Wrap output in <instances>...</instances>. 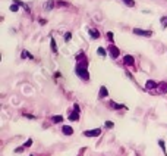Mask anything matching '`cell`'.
<instances>
[{"label": "cell", "instance_id": "5bb4252c", "mask_svg": "<svg viewBox=\"0 0 167 156\" xmlns=\"http://www.w3.org/2000/svg\"><path fill=\"white\" fill-rule=\"evenodd\" d=\"M109 105L111 106V109H127L125 105H119V103H114V102H110Z\"/></svg>", "mask_w": 167, "mask_h": 156}, {"label": "cell", "instance_id": "8fae6325", "mask_svg": "<svg viewBox=\"0 0 167 156\" xmlns=\"http://www.w3.org/2000/svg\"><path fill=\"white\" fill-rule=\"evenodd\" d=\"M97 55L101 56V58H106V56L109 55V52H107V49H104V47H98V49H97Z\"/></svg>", "mask_w": 167, "mask_h": 156}, {"label": "cell", "instance_id": "277c9868", "mask_svg": "<svg viewBox=\"0 0 167 156\" xmlns=\"http://www.w3.org/2000/svg\"><path fill=\"white\" fill-rule=\"evenodd\" d=\"M133 34L135 35H141V37H151L152 31H150V30H141V28H133Z\"/></svg>", "mask_w": 167, "mask_h": 156}, {"label": "cell", "instance_id": "4316f807", "mask_svg": "<svg viewBox=\"0 0 167 156\" xmlns=\"http://www.w3.org/2000/svg\"><path fill=\"white\" fill-rule=\"evenodd\" d=\"M23 146H25V147H31V146H32V138H28L27 143H25Z\"/></svg>", "mask_w": 167, "mask_h": 156}, {"label": "cell", "instance_id": "6da1fadb", "mask_svg": "<svg viewBox=\"0 0 167 156\" xmlns=\"http://www.w3.org/2000/svg\"><path fill=\"white\" fill-rule=\"evenodd\" d=\"M76 75H78L81 80L84 81H88L89 80V74H88V62H87V58L84 53H81L78 56V63H76Z\"/></svg>", "mask_w": 167, "mask_h": 156}, {"label": "cell", "instance_id": "8992f818", "mask_svg": "<svg viewBox=\"0 0 167 156\" xmlns=\"http://www.w3.org/2000/svg\"><path fill=\"white\" fill-rule=\"evenodd\" d=\"M123 63L126 65V66H131V68H133V66H135V59H133V56H131V55H126V56L123 58Z\"/></svg>", "mask_w": 167, "mask_h": 156}, {"label": "cell", "instance_id": "30bf717a", "mask_svg": "<svg viewBox=\"0 0 167 156\" xmlns=\"http://www.w3.org/2000/svg\"><path fill=\"white\" fill-rule=\"evenodd\" d=\"M88 33H89V35H91V38H94V40H98L100 38V31L95 30V28H89Z\"/></svg>", "mask_w": 167, "mask_h": 156}, {"label": "cell", "instance_id": "cb8c5ba5", "mask_svg": "<svg viewBox=\"0 0 167 156\" xmlns=\"http://www.w3.org/2000/svg\"><path fill=\"white\" fill-rule=\"evenodd\" d=\"M70 38H72V33H66L65 34V43H69Z\"/></svg>", "mask_w": 167, "mask_h": 156}, {"label": "cell", "instance_id": "7a4b0ae2", "mask_svg": "<svg viewBox=\"0 0 167 156\" xmlns=\"http://www.w3.org/2000/svg\"><path fill=\"white\" fill-rule=\"evenodd\" d=\"M106 49H107V52H109V55H110V58H111V59H117V58H119L120 50H119V47H117V46L110 44V46H109V47H106Z\"/></svg>", "mask_w": 167, "mask_h": 156}, {"label": "cell", "instance_id": "7402d4cb", "mask_svg": "<svg viewBox=\"0 0 167 156\" xmlns=\"http://www.w3.org/2000/svg\"><path fill=\"white\" fill-rule=\"evenodd\" d=\"M10 12H18L19 10V5H16V3H13V5H10Z\"/></svg>", "mask_w": 167, "mask_h": 156}, {"label": "cell", "instance_id": "83f0119b", "mask_svg": "<svg viewBox=\"0 0 167 156\" xmlns=\"http://www.w3.org/2000/svg\"><path fill=\"white\" fill-rule=\"evenodd\" d=\"M31 156H34V155H31Z\"/></svg>", "mask_w": 167, "mask_h": 156}, {"label": "cell", "instance_id": "d4e9b609", "mask_svg": "<svg viewBox=\"0 0 167 156\" xmlns=\"http://www.w3.org/2000/svg\"><path fill=\"white\" fill-rule=\"evenodd\" d=\"M25 149H27V147H25V146H21V147H16L15 149V153H22Z\"/></svg>", "mask_w": 167, "mask_h": 156}, {"label": "cell", "instance_id": "603a6c76", "mask_svg": "<svg viewBox=\"0 0 167 156\" xmlns=\"http://www.w3.org/2000/svg\"><path fill=\"white\" fill-rule=\"evenodd\" d=\"M107 40L113 44V41H114V35H113V33H111V31H109V33H107Z\"/></svg>", "mask_w": 167, "mask_h": 156}, {"label": "cell", "instance_id": "9a60e30c", "mask_svg": "<svg viewBox=\"0 0 167 156\" xmlns=\"http://www.w3.org/2000/svg\"><path fill=\"white\" fill-rule=\"evenodd\" d=\"M21 58H22V59H27V58H28L30 60H34V56H32L31 53H28L27 50H23L22 53H21Z\"/></svg>", "mask_w": 167, "mask_h": 156}, {"label": "cell", "instance_id": "4fadbf2b", "mask_svg": "<svg viewBox=\"0 0 167 156\" xmlns=\"http://www.w3.org/2000/svg\"><path fill=\"white\" fill-rule=\"evenodd\" d=\"M50 47H51V52H53V53H57V44H56V40L53 37L50 38Z\"/></svg>", "mask_w": 167, "mask_h": 156}, {"label": "cell", "instance_id": "44dd1931", "mask_svg": "<svg viewBox=\"0 0 167 156\" xmlns=\"http://www.w3.org/2000/svg\"><path fill=\"white\" fill-rule=\"evenodd\" d=\"M160 22H161V27H163V28H167V16L160 18Z\"/></svg>", "mask_w": 167, "mask_h": 156}, {"label": "cell", "instance_id": "d6986e66", "mask_svg": "<svg viewBox=\"0 0 167 156\" xmlns=\"http://www.w3.org/2000/svg\"><path fill=\"white\" fill-rule=\"evenodd\" d=\"M13 2H15L16 5H19L21 7H23V9H25V10H27V12H30V7H28L27 5H25L23 2H21V0H13Z\"/></svg>", "mask_w": 167, "mask_h": 156}, {"label": "cell", "instance_id": "5b68a950", "mask_svg": "<svg viewBox=\"0 0 167 156\" xmlns=\"http://www.w3.org/2000/svg\"><path fill=\"white\" fill-rule=\"evenodd\" d=\"M79 113H81V111H76V109H73V111H69V115H68V118H69V121H79Z\"/></svg>", "mask_w": 167, "mask_h": 156}, {"label": "cell", "instance_id": "3957f363", "mask_svg": "<svg viewBox=\"0 0 167 156\" xmlns=\"http://www.w3.org/2000/svg\"><path fill=\"white\" fill-rule=\"evenodd\" d=\"M85 137H98L101 134V128H94V130H87L82 133Z\"/></svg>", "mask_w": 167, "mask_h": 156}, {"label": "cell", "instance_id": "9c48e42d", "mask_svg": "<svg viewBox=\"0 0 167 156\" xmlns=\"http://www.w3.org/2000/svg\"><path fill=\"white\" fill-rule=\"evenodd\" d=\"M62 133L65 134V136H72L73 134V128L69 127V125H63L62 127Z\"/></svg>", "mask_w": 167, "mask_h": 156}, {"label": "cell", "instance_id": "484cf974", "mask_svg": "<svg viewBox=\"0 0 167 156\" xmlns=\"http://www.w3.org/2000/svg\"><path fill=\"white\" fill-rule=\"evenodd\" d=\"M104 125H106V128H109V130H111V128H113V127H114V124H113V122H111V121H107V122H106V124H104Z\"/></svg>", "mask_w": 167, "mask_h": 156}, {"label": "cell", "instance_id": "e0dca14e", "mask_svg": "<svg viewBox=\"0 0 167 156\" xmlns=\"http://www.w3.org/2000/svg\"><path fill=\"white\" fill-rule=\"evenodd\" d=\"M51 121H53V124H59V122H63V116H62V115H54L53 118H51Z\"/></svg>", "mask_w": 167, "mask_h": 156}, {"label": "cell", "instance_id": "2e32d148", "mask_svg": "<svg viewBox=\"0 0 167 156\" xmlns=\"http://www.w3.org/2000/svg\"><path fill=\"white\" fill-rule=\"evenodd\" d=\"M158 92L160 93H167V83H160L158 84Z\"/></svg>", "mask_w": 167, "mask_h": 156}, {"label": "cell", "instance_id": "7c38bea8", "mask_svg": "<svg viewBox=\"0 0 167 156\" xmlns=\"http://www.w3.org/2000/svg\"><path fill=\"white\" fill-rule=\"evenodd\" d=\"M54 6H56V2H54V0H48L47 3H44V9H46V10H51Z\"/></svg>", "mask_w": 167, "mask_h": 156}, {"label": "cell", "instance_id": "ffe728a7", "mask_svg": "<svg viewBox=\"0 0 167 156\" xmlns=\"http://www.w3.org/2000/svg\"><path fill=\"white\" fill-rule=\"evenodd\" d=\"M122 2H123L126 6H129V7H133V6H135V2H133V0H122Z\"/></svg>", "mask_w": 167, "mask_h": 156}, {"label": "cell", "instance_id": "52a82bcc", "mask_svg": "<svg viewBox=\"0 0 167 156\" xmlns=\"http://www.w3.org/2000/svg\"><path fill=\"white\" fill-rule=\"evenodd\" d=\"M158 84H160V83L154 81V80H148V81L145 83V88H147V90H156V88H158Z\"/></svg>", "mask_w": 167, "mask_h": 156}, {"label": "cell", "instance_id": "ac0fdd59", "mask_svg": "<svg viewBox=\"0 0 167 156\" xmlns=\"http://www.w3.org/2000/svg\"><path fill=\"white\" fill-rule=\"evenodd\" d=\"M158 146L161 147V150L164 152V156H167V150H166V143H164V140H158Z\"/></svg>", "mask_w": 167, "mask_h": 156}, {"label": "cell", "instance_id": "ba28073f", "mask_svg": "<svg viewBox=\"0 0 167 156\" xmlns=\"http://www.w3.org/2000/svg\"><path fill=\"white\" fill-rule=\"evenodd\" d=\"M109 96V90L106 88V85H101L100 87V92H98V99H104Z\"/></svg>", "mask_w": 167, "mask_h": 156}]
</instances>
